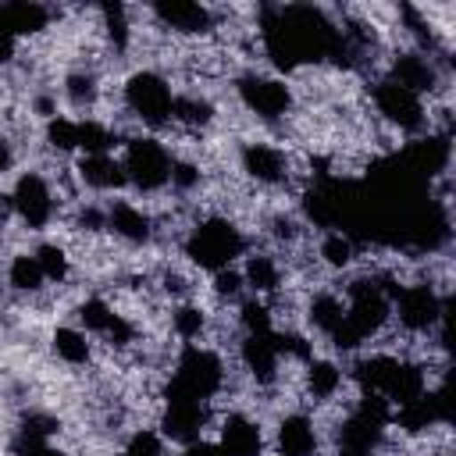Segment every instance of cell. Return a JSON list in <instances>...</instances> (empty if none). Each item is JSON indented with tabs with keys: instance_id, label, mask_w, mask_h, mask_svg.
Instances as JSON below:
<instances>
[{
	"instance_id": "cell-1",
	"label": "cell",
	"mask_w": 456,
	"mask_h": 456,
	"mask_svg": "<svg viewBox=\"0 0 456 456\" xmlns=\"http://www.w3.org/2000/svg\"><path fill=\"white\" fill-rule=\"evenodd\" d=\"M256 242L253 228L246 217H239L235 210H224V207H196L189 214V221L182 224L171 253L192 267L200 278L214 274V271H224V267H235L249 246Z\"/></svg>"
},
{
	"instance_id": "cell-2",
	"label": "cell",
	"mask_w": 456,
	"mask_h": 456,
	"mask_svg": "<svg viewBox=\"0 0 456 456\" xmlns=\"http://www.w3.org/2000/svg\"><path fill=\"white\" fill-rule=\"evenodd\" d=\"M360 107L370 118V125L378 132H385L395 146H410L424 135H438L435 132V107L431 100H424L420 93L399 86L395 78L374 71L363 78L360 86Z\"/></svg>"
},
{
	"instance_id": "cell-3",
	"label": "cell",
	"mask_w": 456,
	"mask_h": 456,
	"mask_svg": "<svg viewBox=\"0 0 456 456\" xmlns=\"http://www.w3.org/2000/svg\"><path fill=\"white\" fill-rule=\"evenodd\" d=\"M228 96H232L235 114H242L249 121V128H260L271 135H278L285 125H292L296 114L303 110L296 82L264 64H246V68L232 71Z\"/></svg>"
},
{
	"instance_id": "cell-4",
	"label": "cell",
	"mask_w": 456,
	"mask_h": 456,
	"mask_svg": "<svg viewBox=\"0 0 456 456\" xmlns=\"http://www.w3.org/2000/svg\"><path fill=\"white\" fill-rule=\"evenodd\" d=\"M4 192H7V203H11V224L25 242L61 232L64 214H68V200L61 196L50 164L25 160L14 171V178L4 185Z\"/></svg>"
},
{
	"instance_id": "cell-5",
	"label": "cell",
	"mask_w": 456,
	"mask_h": 456,
	"mask_svg": "<svg viewBox=\"0 0 456 456\" xmlns=\"http://www.w3.org/2000/svg\"><path fill=\"white\" fill-rule=\"evenodd\" d=\"M118 157H121V167H125L128 196L146 200V203L167 200V178H171V160H175V146H171L167 135L128 132L121 139Z\"/></svg>"
},
{
	"instance_id": "cell-6",
	"label": "cell",
	"mask_w": 456,
	"mask_h": 456,
	"mask_svg": "<svg viewBox=\"0 0 456 456\" xmlns=\"http://www.w3.org/2000/svg\"><path fill=\"white\" fill-rule=\"evenodd\" d=\"M267 452L274 456H331L328 424L299 399L274 403L267 410Z\"/></svg>"
},
{
	"instance_id": "cell-7",
	"label": "cell",
	"mask_w": 456,
	"mask_h": 456,
	"mask_svg": "<svg viewBox=\"0 0 456 456\" xmlns=\"http://www.w3.org/2000/svg\"><path fill=\"white\" fill-rule=\"evenodd\" d=\"M103 217H107V232L103 239L125 253V256H142V253H157L160 249V217L157 207L135 196H114L103 200Z\"/></svg>"
},
{
	"instance_id": "cell-8",
	"label": "cell",
	"mask_w": 456,
	"mask_h": 456,
	"mask_svg": "<svg viewBox=\"0 0 456 456\" xmlns=\"http://www.w3.org/2000/svg\"><path fill=\"white\" fill-rule=\"evenodd\" d=\"M207 445L217 456H267V417L253 399L217 406Z\"/></svg>"
},
{
	"instance_id": "cell-9",
	"label": "cell",
	"mask_w": 456,
	"mask_h": 456,
	"mask_svg": "<svg viewBox=\"0 0 456 456\" xmlns=\"http://www.w3.org/2000/svg\"><path fill=\"white\" fill-rule=\"evenodd\" d=\"M239 274H242L246 296L264 299V303H278L289 289H296V271H292V264H289L281 253H274V249H267V246H260V242H253L249 253L239 260Z\"/></svg>"
},
{
	"instance_id": "cell-10",
	"label": "cell",
	"mask_w": 456,
	"mask_h": 456,
	"mask_svg": "<svg viewBox=\"0 0 456 456\" xmlns=\"http://www.w3.org/2000/svg\"><path fill=\"white\" fill-rule=\"evenodd\" d=\"M310 264L324 281H342L363 267V242L349 228H317L310 235Z\"/></svg>"
},
{
	"instance_id": "cell-11",
	"label": "cell",
	"mask_w": 456,
	"mask_h": 456,
	"mask_svg": "<svg viewBox=\"0 0 456 456\" xmlns=\"http://www.w3.org/2000/svg\"><path fill=\"white\" fill-rule=\"evenodd\" d=\"M68 171L75 178L78 196L114 200V196H125L128 192L125 167H121V157L118 153H78V157L68 160Z\"/></svg>"
},
{
	"instance_id": "cell-12",
	"label": "cell",
	"mask_w": 456,
	"mask_h": 456,
	"mask_svg": "<svg viewBox=\"0 0 456 456\" xmlns=\"http://www.w3.org/2000/svg\"><path fill=\"white\" fill-rule=\"evenodd\" d=\"M46 353L57 367L71 370V374H86V370H96L100 367V346L93 335H86L78 324H71L68 317L64 321H53L46 328Z\"/></svg>"
},
{
	"instance_id": "cell-13",
	"label": "cell",
	"mask_w": 456,
	"mask_h": 456,
	"mask_svg": "<svg viewBox=\"0 0 456 456\" xmlns=\"http://www.w3.org/2000/svg\"><path fill=\"white\" fill-rule=\"evenodd\" d=\"M214 317L217 310L200 296L182 299L164 306V335L171 346H196V342H210L214 338Z\"/></svg>"
},
{
	"instance_id": "cell-14",
	"label": "cell",
	"mask_w": 456,
	"mask_h": 456,
	"mask_svg": "<svg viewBox=\"0 0 456 456\" xmlns=\"http://www.w3.org/2000/svg\"><path fill=\"white\" fill-rule=\"evenodd\" d=\"M4 285H7V296L18 303H39L50 296V285H46L28 242H18L4 253Z\"/></svg>"
},
{
	"instance_id": "cell-15",
	"label": "cell",
	"mask_w": 456,
	"mask_h": 456,
	"mask_svg": "<svg viewBox=\"0 0 456 456\" xmlns=\"http://www.w3.org/2000/svg\"><path fill=\"white\" fill-rule=\"evenodd\" d=\"M28 249H32V256H36V264H39V271H43L50 292L68 289V285L78 278V256H75V246H71L61 232L28 239Z\"/></svg>"
},
{
	"instance_id": "cell-16",
	"label": "cell",
	"mask_w": 456,
	"mask_h": 456,
	"mask_svg": "<svg viewBox=\"0 0 456 456\" xmlns=\"http://www.w3.org/2000/svg\"><path fill=\"white\" fill-rule=\"evenodd\" d=\"M175 449L164 442V435L157 431L153 420H135L128 424L118 442H114V456H171Z\"/></svg>"
},
{
	"instance_id": "cell-17",
	"label": "cell",
	"mask_w": 456,
	"mask_h": 456,
	"mask_svg": "<svg viewBox=\"0 0 456 456\" xmlns=\"http://www.w3.org/2000/svg\"><path fill=\"white\" fill-rule=\"evenodd\" d=\"M25 164V157H21V142H18V135L11 132V128H0V189L14 178V171Z\"/></svg>"
},
{
	"instance_id": "cell-18",
	"label": "cell",
	"mask_w": 456,
	"mask_h": 456,
	"mask_svg": "<svg viewBox=\"0 0 456 456\" xmlns=\"http://www.w3.org/2000/svg\"><path fill=\"white\" fill-rule=\"evenodd\" d=\"M11 296H7V285H4V253H0V306L7 303Z\"/></svg>"
}]
</instances>
